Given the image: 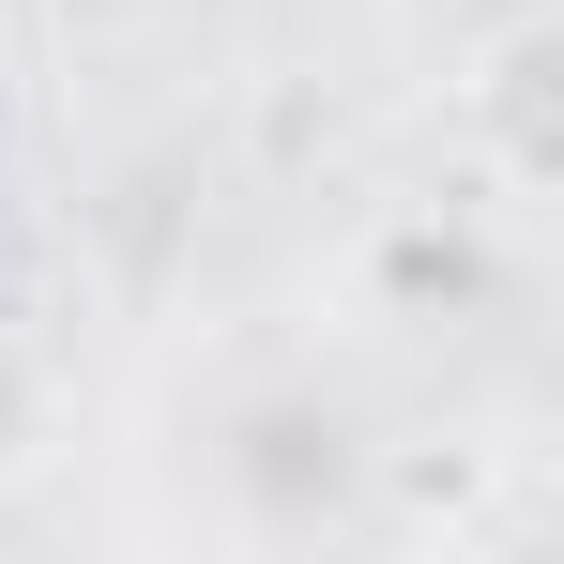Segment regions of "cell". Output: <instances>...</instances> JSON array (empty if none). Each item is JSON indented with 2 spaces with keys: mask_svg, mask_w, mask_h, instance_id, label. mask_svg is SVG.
<instances>
[{
  "mask_svg": "<svg viewBox=\"0 0 564 564\" xmlns=\"http://www.w3.org/2000/svg\"><path fill=\"white\" fill-rule=\"evenodd\" d=\"M550 62H564L550 15H503V31L458 62V122H473V153H488L503 198H550V184H564V122H550L564 77H550Z\"/></svg>",
  "mask_w": 564,
  "mask_h": 564,
  "instance_id": "obj_1",
  "label": "cell"
},
{
  "mask_svg": "<svg viewBox=\"0 0 564 564\" xmlns=\"http://www.w3.org/2000/svg\"><path fill=\"white\" fill-rule=\"evenodd\" d=\"M46 458H62V367L31 336H0V488H31Z\"/></svg>",
  "mask_w": 564,
  "mask_h": 564,
  "instance_id": "obj_2",
  "label": "cell"
}]
</instances>
